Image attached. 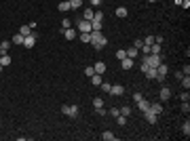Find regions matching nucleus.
<instances>
[{
  "instance_id": "29",
  "label": "nucleus",
  "mask_w": 190,
  "mask_h": 141,
  "mask_svg": "<svg viewBox=\"0 0 190 141\" xmlns=\"http://www.w3.org/2000/svg\"><path fill=\"white\" fill-rule=\"evenodd\" d=\"M116 122L121 124V126H125V124H127V116H123V114H118V116H116Z\"/></svg>"
},
{
  "instance_id": "4",
  "label": "nucleus",
  "mask_w": 190,
  "mask_h": 141,
  "mask_svg": "<svg viewBox=\"0 0 190 141\" xmlns=\"http://www.w3.org/2000/svg\"><path fill=\"white\" fill-rule=\"evenodd\" d=\"M144 61H146L150 67H156L158 63H163V57H161V55H152V53H150V55H144Z\"/></svg>"
},
{
  "instance_id": "12",
  "label": "nucleus",
  "mask_w": 190,
  "mask_h": 141,
  "mask_svg": "<svg viewBox=\"0 0 190 141\" xmlns=\"http://www.w3.org/2000/svg\"><path fill=\"white\" fill-rule=\"evenodd\" d=\"M150 110H152L156 116H161V114H163V103H161V101H152V103H150Z\"/></svg>"
},
{
  "instance_id": "18",
  "label": "nucleus",
  "mask_w": 190,
  "mask_h": 141,
  "mask_svg": "<svg viewBox=\"0 0 190 141\" xmlns=\"http://www.w3.org/2000/svg\"><path fill=\"white\" fill-rule=\"evenodd\" d=\"M9 49H11V42H9V40H4V42H0V55H4V53H9Z\"/></svg>"
},
{
  "instance_id": "23",
  "label": "nucleus",
  "mask_w": 190,
  "mask_h": 141,
  "mask_svg": "<svg viewBox=\"0 0 190 141\" xmlns=\"http://www.w3.org/2000/svg\"><path fill=\"white\" fill-rule=\"evenodd\" d=\"M78 38H80L82 42H91V32H80Z\"/></svg>"
},
{
  "instance_id": "32",
  "label": "nucleus",
  "mask_w": 190,
  "mask_h": 141,
  "mask_svg": "<svg viewBox=\"0 0 190 141\" xmlns=\"http://www.w3.org/2000/svg\"><path fill=\"white\" fill-rule=\"evenodd\" d=\"M133 46H135V49L139 51V49H141V46H144V38H135V42H133Z\"/></svg>"
},
{
  "instance_id": "51",
  "label": "nucleus",
  "mask_w": 190,
  "mask_h": 141,
  "mask_svg": "<svg viewBox=\"0 0 190 141\" xmlns=\"http://www.w3.org/2000/svg\"><path fill=\"white\" fill-rule=\"evenodd\" d=\"M89 2H91V0H89Z\"/></svg>"
},
{
  "instance_id": "48",
  "label": "nucleus",
  "mask_w": 190,
  "mask_h": 141,
  "mask_svg": "<svg viewBox=\"0 0 190 141\" xmlns=\"http://www.w3.org/2000/svg\"><path fill=\"white\" fill-rule=\"evenodd\" d=\"M91 4H93V9H97L102 4V0H91Z\"/></svg>"
},
{
  "instance_id": "40",
  "label": "nucleus",
  "mask_w": 190,
  "mask_h": 141,
  "mask_svg": "<svg viewBox=\"0 0 190 141\" xmlns=\"http://www.w3.org/2000/svg\"><path fill=\"white\" fill-rule=\"evenodd\" d=\"M141 53H144V55H150V44H144V46H141V49H139Z\"/></svg>"
},
{
  "instance_id": "1",
  "label": "nucleus",
  "mask_w": 190,
  "mask_h": 141,
  "mask_svg": "<svg viewBox=\"0 0 190 141\" xmlns=\"http://www.w3.org/2000/svg\"><path fill=\"white\" fill-rule=\"evenodd\" d=\"M89 44H93L95 51H102L104 46H108V38H106L102 32H91V42H89Z\"/></svg>"
},
{
  "instance_id": "42",
  "label": "nucleus",
  "mask_w": 190,
  "mask_h": 141,
  "mask_svg": "<svg viewBox=\"0 0 190 141\" xmlns=\"http://www.w3.org/2000/svg\"><path fill=\"white\" fill-rule=\"evenodd\" d=\"M148 67H150V65H148V63H146L144 59H141V63H139V69H141V72H146V69H148Z\"/></svg>"
},
{
  "instance_id": "41",
  "label": "nucleus",
  "mask_w": 190,
  "mask_h": 141,
  "mask_svg": "<svg viewBox=\"0 0 190 141\" xmlns=\"http://www.w3.org/2000/svg\"><path fill=\"white\" fill-rule=\"evenodd\" d=\"M141 99H144V95H141V93H133V101H135V103L141 101Z\"/></svg>"
},
{
  "instance_id": "24",
  "label": "nucleus",
  "mask_w": 190,
  "mask_h": 141,
  "mask_svg": "<svg viewBox=\"0 0 190 141\" xmlns=\"http://www.w3.org/2000/svg\"><path fill=\"white\" fill-rule=\"evenodd\" d=\"M127 15H129V11H127L125 7H118V9H116V17H127Z\"/></svg>"
},
{
  "instance_id": "8",
  "label": "nucleus",
  "mask_w": 190,
  "mask_h": 141,
  "mask_svg": "<svg viewBox=\"0 0 190 141\" xmlns=\"http://www.w3.org/2000/svg\"><path fill=\"white\" fill-rule=\"evenodd\" d=\"M61 34H63V38H66V40H74V38L78 36V30L68 28V30H61Z\"/></svg>"
},
{
  "instance_id": "37",
  "label": "nucleus",
  "mask_w": 190,
  "mask_h": 141,
  "mask_svg": "<svg viewBox=\"0 0 190 141\" xmlns=\"http://www.w3.org/2000/svg\"><path fill=\"white\" fill-rule=\"evenodd\" d=\"M121 114H123V116H131V107H129V105L121 107Z\"/></svg>"
},
{
  "instance_id": "33",
  "label": "nucleus",
  "mask_w": 190,
  "mask_h": 141,
  "mask_svg": "<svg viewBox=\"0 0 190 141\" xmlns=\"http://www.w3.org/2000/svg\"><path fill=\"white\" fill-rule=\"evenodd\" d=\"M182 131H184V135H186V137H190V122H188V120L184 122V126H182Z\"/></svg>"
},
{
  "instance_id": "21",
  "label": "nucleus",
  "mask_w": 190,
  "mask_h": 141,
  "mask_svg": "<svg viewBox=\"0 0 190 141\" xmlns=\"http://www.w3.org/2000/svg\"><path fill=\"white\" fill-rule=\"evenodd\" d=\"M91 82H93V86H99L102 84V74H93L91 76Z\"/></svg>"
},
{
  "instance_id": "38",
  "label": "nucleus",
  "mask_w": 190,
  "mask_h": 141,
  "mask_svg": "<svg viewBox=\"0 0 190 141\" xmlns=\"http://www.w3.org/2000/svg\"><path fill=\"white\" fill-rule=\"evenodd\" d=\"M127 57V51H116V59L121 61V59H125Z\"/></svg>"
},
{
  "instance_id": "35",
  "label": "nucleus",
  "mask_w": 190,
  "mask_h": 141,
  "mask_svg": "<svg viewBox=\"0 0 190 141\" xmlns=\"http://www.w3.org/2000/svg\"><path fill=\"white\" fill-rule=\"evenodd\" d=\"M99 86H102V91H104V93H110V88H112V84H108V82H102Z\"/></svg>"
},
{
  "instance_id": "15",
  "label": "nucleus",
  "mask_w": 190,
  "mask_h": 141,
  "mask_svg": "<svg viewBox=\"0 0 190 141\" xmlns=\"http://www.w3.org/2000/svg\"><path fill=\"white\" fill-rule=\"evenodd\" d=\"M144 74H146V78H148V80H156V76H158V74H156V67H148Z\"/></svg>"
},
{
  "instance_id": "49",
  "label": "nucleus",
  "mask_w": 190,
  "mask_h": 141,
  "mask_svg": "<svg viewBox=\"0 0 190 141\" xmlns=\"http://www.w3.org/2000/svg\"><path fill=\"white\" fill-rule=\"evenodd\" d=\"M148 2H156V0H148Z\"/></svg>"
},
{
  "instance_id": "47",
  "label": "nucleus",
  "mask_w": 190,
  "mask_h": 141,
  "mask_svg": "<svg viewBox=\"0 0 190 141\" xmlns=\"http://www.w3.org/2000/svg\"><path fill=\"white\" fill-rule=\"evenodd\" d=\"M180 7H184V9H190V0H182V4Z\"/></svg>"
},
{
  "instance_id": "9",
  "label": "nucleus",
  "mask_w": 190,
  "mask_h": 141,
  "mask_svg": "<svg viewBox=\"0 0 190 141\" xmlns=\"http://www.w3.org/2000/svg\"><path fill=\"white\" fill-rule=\"evenodd\" d=\"M110 95H125V86L123 84H112V88H110Z\"/></svg>"
},
{
  "instance_id": "16",
  "label": "nucleus",
  "mask_w": 190,
  "mask_h": 141,
  "mask_svg": "<svg viewBox=\"0 0 190 141\" xmlns=\"http://www.w3.org/2000/svg\"><path fill=\"white\" fill-rule=\"evenodd\" d=\"M102 139L104 141H116V135L112 131H106V133H102Z\"/></svg>"
},
{
  "instance_id": "14",
  "label": "nucleus",
  "mask_w": 190,
  "mask_h": 141,
  "mask_svg": "<svg viewBox=\"0 0 190 141\" xmlns=\"http://www.w3.org/2000/svg\"><path fill=\"white\" fill-rule=\"evenodd\" d=\"M150 53H152V55H161V53H163V46H161V42H154V44H150Z\"/></svg>"
},
{
  "instance_id": "36",
  "label": "nucleus",
  "mask_w": 190,
  "mask_h": 141,
  "mask_svg": "<svg viewBox=\"0 0 190 141\" xmlns=\"http://www.w3.org/2000/svg\"><path fill=\"white\" fill-rule=\"evenodd\" d=\"M182 112H184V114L190 112V103H188V101H182Z\"/></svg>"
},
{
  "instance_id": "2",
  "label": "nucleus",
  "mask_w": 190,
  "mask_h": 141,
  "mask_svg": "<svg viewBox=\"0 0 190 141\" xmlns=\"http://www.w3.org/2000/svg\"><path fill=\"white\" fill-rule=\"evenodd\" d=\"M102 23H104V13L97 11L91 19V32H102Z\"/></svg>"
},
{
  "instance_id": "6",
  "label": "nucleus",
  "mask_w": 190,
  "mask_h": 141,
  "mask_svg": "<svg viewBox=\"0 0 190 141\" xmlns=\"http://www.w3.org/2000/svg\"><path fill=\"white\" fill-rule=\"evenodd\" d=\"M76 28H78V34H80V32H91V21H87V19H78Z\"/></svg>"
},
{
  "instance_id": "26",
  "label": "nucleus",
  "mask_w": 190,
  "mask_h": 141,
  "mask_svg": "<svg viewBox=\"0 0 190 141\" xmlns=\"http://www.w3.org/2000/svg\"><path fill=\"white\" fill-rule=\"evenodd\" d=\"M80 7H82V0H70V9L76 11V9H80Z\"/></svg>"
},
{
  "instance_id": "20",
  "label": "nucleus",
  "mask_w": 190,
  "mask_h": 141,
  "mask_svg": "<svg viewBox=\"0 0 190 141\" xmlns=\"http://www.w3.org/2000/svg\"><path fill=\"white\" fill-rule=\"evenodd\" d=\"M57 9H59L61 13H66V11H70V0H63V2H59V4H57Z\"/></svg>"
},
{
  "instance_id": "27",
  "label": "nucleus",
  "mask_w": 190,
  "mask_h": 141,
  "mask_svg": "<svg viewBox=\"0 0 190 141\" xmlns=\"http://www.w3.org/2000/svg\"><path fill=\"white\" fill-rule=\"evenodd\" d=\"M180 82H182V86H184V91H188V88H190V76H184V78H182Z\"/></svg>"
},
{
  "instance_id": "50",
  "label": "nucleus",
  "mask_w": 190,
  "mask_h": 141,
  "mask_svg": "<svg viewBox=\"0 0 190 141\" xmlns=\"http://www.w3.org/2000/svg\"><path fill=\"white\" fill-rule=\"evenodd\" d=\"M0 72H2V65H0Z\"/></svg>"
},
{
  "instance_id": "10",
  "label": "nucleus",
  "mask_w": 190,
  "mask_h": 141,
  "mask_svg": "<svg viewBox=\"0 0 190 141\" xmlns=\"http://www.w3.org/2000/svg\"><path fill=\"white\" fill-rule=\"evenodd\" d=\"M158 99H161V101H169V99H171V91H169L167 86H163L161 93H158Z\"/></svg>"
},
{
  "instance_id": "28",
  "label": "nucleus",
  "mask_w": 190,
  "mask_h": 141,
  "mask_svg": "<svg viewBox=\"0 0 190 141\" xmlns=\"http://www.w3.org/2000/svg\"><path fill=\"white\" fill-rule=\"evenodd\" d=\"M93 105H95V110L104 107V99H102V97H95V99H93Z\"/></svg>"
},
{
  "instance_id": "7",
  "label": "nucleus",
  "mask_w": 190,
  "mask_h": 141,
  "mask_svg": "<svg viewBox=\"0 0 190 141\" xmlns=\"http://www.w3.org/2000/svg\"><path fill=\"white\" fill-rule=\"evenodd\" d=\"M144 118H146V122H150V124H154V122L158 120V116H156V114H154V112H152V110L148 107V110L144 112Z\"/></svg>"
},
{
  "instance_id": "44",
  "label": "nucleus",
  "mask_w": 190,
  "mask_h": 141,
  "mask_svg": "<svg viewBox=\"0 0 190 141\" xmlns=\"http://www.w3.org/2000/svg\"><path fill=\"white\" fill-rule=\"evenodd\" d=\"M182 74H184V76H190V65H184V67H182Z\"/></svg>"
},
{
  "instance_id": "34",
  "label": "nucleus",
  "mask_w": 190,
  "mask_h": 141,
  "mask_svg": "<svg viewBox=\"0 0 190 141\" xmlns=\"http://www.w3.org/2000/svg\"><path fill=\"white\" fill-rule=\"evenodd\" d=\"M144 44H154V34L146 36V38H144Z\"/></svg>"
},
{
  "instance_id": "43",
  "label": "nucleus",
  "mask_w": 190,
  "mask_h": 141,
  "mask_svg": "<svg viewBox=\"0 0 190 141\" xmlns=\"http://www.w3.org/2000/svg\"><path fill=\"white\" fill-rule=\"evenodd\" d=\"M68 28H70V19H63L61 21V30H68Z\"/></svg>"
},
{
  "instance_id": "30",
  "label": "nucleus",
  "mask_w": 190,
  "mask_h": 141,
  "mask_svg": "<svg viewBox=\"0 0 190 141\" xmlns=\"http://www.w3.org/2000/svg\"><path fill=\"white\" fill-rule=\"evenodd\" d=\"M127 57H131V59H135V57H137V49H135V46L127 49Z\"/></svg>"
},
{
  "instance_id": "13",
  "label": "nucleus",
  "mask_w": 190,
  "mask_h": 141,
  "mask_svg": "<svg viewBox=\"0 0 190 141\" xmlns=\"http://www.w3.org/2000/svg\"><path fill=\"white\" fill-rule=\"evenodd\" d=\"M106 67H108V65H106L104 61H97V63L93 65V69H95V74H104V72H106Z\"/></svg>"
},
{
  "instance_id": "46",
  "label": "nucleus",
  "mask_w": 190,
  "mask_h": 141,
  "mask_svg": "<svg viewBox=\"0 0 190 141\" xmlns=\"http://www.w3.org/2000/svg\"><path fill=\"white\" fill-rule=\"evenodd\" d=\"M110 114H112V116H114V118H116V116H118V114H121V110H118V107H112V110H110Z\"/></svg>"
},
{
  "instance_id": "19",
  "label": "nucleus",
  "mask_w": 190,
  "mask_h": 141,
  "mask_svg": "<svg viewBox=\"0 0 190 141\" xmlns=\"http://www.w3.org/2000/svg\"><path fill=\"white\" fill-rule=\"evenodd\" d=\"M137 107L141 110V114H144L148 107H150V101H146V99H141V101H137Z\"/></svg>"
},
{
  "instance_id": "31",
  "label": "nucleus",
  "mask_w": 190,
  "mask_h": 141,
  "mask_svg": "<svg viewBox=\"0 0 190 141\" xmlns=\"http://www.w3.org/2000/svg\"><path fill=\"white\" fill-rule=\"evenodd\" d=\"M23 38H26V36H21V34H15V36H13V44H23Z\"/></svg>"
},
{
  "instance_id": "11",
  "label": "nucleus",
  "mask_w": 190,
  "mask_h": 141,
  "mask_svg": "<svg viewBox=\"0 0 190 141\" xmlns=\"http://www.w3.org/2000/svg\"><path fill=\"white\" fill-rule=\"evenodd\" d=\"M135 65V59H131V57H125V59H121V67L123 69H131Z\"/></svg>"
},
{
  "instance_id": "5",
  "label": "nucleus",
  "mask_w": 190,
  "mask_h": 141,
  "mask_svg": "<svg viewBox=\"0 0 190 141\" xmlns=\"http://www.w3.org/2000/svg\"><path fill=\"white\" fill-rule=\"evenodd\" d=\"M36 40H38V34H28L26 38H23V46H26V49H34V44H36Z\"/></svg>"
},
{
  "instance_id": "3",
  "label": "nucleus",
  "mask_w": 190,
  "mask_h": 141,
  "mask_svg": "<svg viewBox=\"0 0 190 141\" xmlns=\"http://www.w3.org/2000/svg\"><path fill=\"white\" fill-rule=\"evenodd\" d=\"M61 112L68 116V118H78V105H61Z\"/></svg>"
},
{
  "instance_id": "39",
  "label": "nucleus",
  "mask_w": 190,
  "mask_h": 141,
  "mask_svg": "<svg viewBox=\"0 0 190 141\" xmlns=\"http://www.w3.org/2000/svg\"><path fill=\"white\" fill-rule=\"evenodd\" d=\"M93 74H95V69H93V65H91V67H85V76H89V78H91Z\"/></svg>"
},
{
  "instance_id": "45",
  "label": "nucleus",
  "mask_w": 190,
  "mask_h": 141,
  "mask_svg": "<svg viewBox=\"0 0 190 141\" xmlns=\"http://www.w3.org/2000/svg\"><path fill=\"white\" fill-rule=\"evenodd\" d=\"M180 99H182V101H190V95H188V91H184V93H182V97H180Z\"/></svg>"
},
{
  "instance_id": "22",
  "label": "nucleus",
  "mask_w": 190,
  "mask_h": 141,
  "mask_svg": "<svg viewBox=\"0 0 190 141\" xmlns=\"http://www.w3.org/2000/svg\"><path fill=\"white\" fill-rule=\"evenodd\" d=\"M93 15H95V11H93V9H85V15H82V19L91 21V19H93Z\"/></svg>"
},
{
  "instance_id": "17",
  "label": "nucleus",
  "mask_w": 190,
  "mask_h": 141,
  "mask_svg": "<svg viewBox=\"0 0 190 141\" xmlns=\"http://www.w3.org/2000/svg\"><path fill=\"white\" fill-rule=\"evenodd\" d=\"M0 65H2V67L11 65V57H9V53H4V55H0Z\"/></svg>"
},
{
  "instance_id": "25",
  "label": "nucleus",
  "mask_w": 190,
  "mask_h": 141,
  "mask_svg": "<svg viewBox=\"0 0 190 141\" xmlns=\"http://www.w3.org/2000/svg\"><path fill=\"white\" fill-rule=\"evenodd\" d=\"M19 34H21V36H28V34H32V28H30V26H21V28H19Z\"/></svg>"
}]
</instances>
